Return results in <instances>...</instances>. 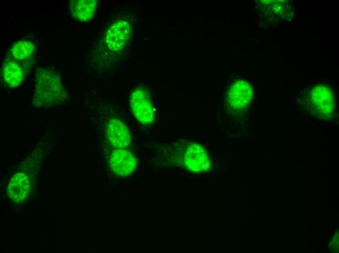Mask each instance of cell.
<instances>
[{
    "label": "cell",
    "instance_id": "obj_1",
    "mask_svg": "<svg viewBox=\"0 0 339 253\" xmlns=\"http://www.w3.org/2000/svg\"><path fill=\"white\" fill-rule=\"evenodd\" d=\"M66 90L55 71L43 70L38 72L33 101L36 107H50L62 101Z\"/></svg>",
    "mask_w": 339,
    "mask_h": 253
},
{
    "label": "cell",
    "instance_id": "obj_2",
    "mask_svg": "<svg viewBox=\"0 0 339 253\" xmlns=\"http://www.w3.org/2000/svg\"><path fill=\"white\" fill-rule=\"evenodd\" d=\"M130 103L133 114L139 122L147 125L153 122L154 115L152 106L143 90H134L130 96Z\"/></svg>",
    "mask_w": 339,
    "mask_h": 253
},
{
    "label": "cell",
    "instance_id": "obj_3",
    "mask_svg": "<svg viewBox=\"0 0 339 253\" xmlns=\"http://www.w3.org/2000/svg\"><path fill=\"white\" fill-rule=\"evenodd\" d=\"M252 96V90L250 85L245 81L238 80L228 88L226 100L233 110L242 111L247 107Z\"/></svg>",
    "mask_w": 339,
    "mask_h": 253
},
{
    "label": "cell",
    "instance_id": "obj_4",
    "mask_svg": "<svg viewBox=\"0 0 339 253\" xmlns=\"http://www.w3.org/2000/svg\"><path fill=\"white\" fill-rule=\"evenodd\" d=\"M183 162L188 170L194 173L207 171L210 165L209 157L205 150L195 143H190L188 147Z\"/></svg>",
    "mask_w": 339,
    "mask_h": 253
},
{
    "label": "cell",
    "instance_id": "obj_5",
    "mask_svg": "<svg viewBox=\"0 0 339 253\" xmlns=\"http://www.w3.org/2000/svg\"><path fill=\"white\" fill-rule=\"evenodd\" d=\"M311 102L314 110L322 117H328L334 110V100L330 90L325 86H317L311 90Z\"/></svg>",
    "mask_w": 339,
    "mask_h": 253
},
{
    "label": "cell",
    "instance_id": "obj_6",
    "mask_svg": "<svg viewBox=\"0 0 339 253\" xmlns=\"http://www.w3.org/2000/svg\"><path fill=\"white\" fill-rule=\"evenodd\" d=\"M109 163L112 170L121 176L131 174L136 165L134 156L124 148H116L113 150L109 158Z\"/></svg>",
    "mask_w": 339,
    "mask_h": 253
},
{
    "label": "cell",
    "instance_id": "obj_7",
    "mask_svg": "<svg viewBox=\"0 0 339 253\" xmlns=\"http://www.w3.org/2000/svg\"><path fill=\"white\" fill-rule=\"evenodd\" d=\"M131 28L129 23L120 20L114 23L108 29L106 41L108 48L113 51L121 49L129 38Z\"/></svg>",
    "mask_w": 339,
    "mask_h": 253
},
{
    "label": "cell",
    "instance_id": "obj_8",
    "mask_svg": "<svg viewBox=\"0 0 339 253\" xmlns=\"http://www.w3.org/2000/svg\"><path fill=\"white\" fill-rule=\"evenodd\" d=\"M107 135L109 143L116 148H124L130 143L129 130L125 124L118 119L110 121L107 125Z\"/></svg>",
    "mask_w": 339,
    "mask_h": 253
},
{
    "label": "cell",
    "instance_id": "obj_9",
    "mask_svg": "<svg viewBox=\"0 0 339 253\" xmlns=\"http://www.w3.org/2000/svg\"><path fill=\"white\" fill-rule=\"evenodd\" d=\"M95 0H73L69 2V11L76 19L86 21L92 18L96 8Z\"/></svg>",
    "mask_w": 339,
    "mask_h": 253
},
{
    "label": "cell",
    "instance_id": "obj_10",
    "mask_svg": "<svg viewBox=\"0 0 339 253\" xmlns=\"http://www.w3.org/2000/svg\"><path fill=\"white\" fill-rule=\"evenodd\" d=\"M2 77L6 83L11 87L19 85L23 80V72L20 66L13 60L6 61L1 69Z\"/></svg>",
    "mask_w": 339,
    "mask_h": 253
},
{
    "label": "cell",
    "instance_id": "obj_11",
    "mask_svg": "<svg viewBox=\"0 0 339 253\" xmlns=\"http://www.w3.org/2000/svg\"><path fill=\"white\" fill-rule=\"evenodd\" d=\"M34 49V45L32 42L20 40L13 45L11 53L15 59L22 60L30 56Z\"/></svg>",
    "mask_w": 339,
    "mask_h": 253
}]
</instances>
